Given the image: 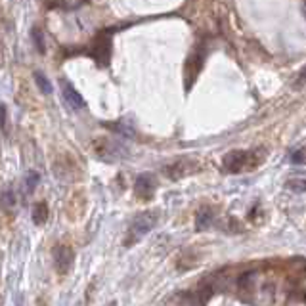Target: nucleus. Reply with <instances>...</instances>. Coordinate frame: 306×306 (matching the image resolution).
I'll use <instances>...</instances> for the list:
<instances>
[{"mask_svg": "<svg viewBox=\"0 0 306 306\" xmlns=\"http://www.w3.org/2000/svg\"><path fill=\"white\" fill-rule=\"evenodd\" d=\"M92 56H94L102 65L107 63V58H109V40H107L105 35H100L96 38V46L92 48Z\"/></svg>", "mask_w": 306, "mask_h": 306, "instance_id": "423d86ee", "label": "nucleus"}, {"mask_svg": "<svg viewBox=\"0 0 306 306\" xmlns=\"http://www.w3.org/2000/svg\"><path fill=\"white\" fill-rule=\"evenodd\" d=\"M157 224V214L155 212H142L130 222V226L126 230V237H124V245L132 247L136 241H140L144 236H148L149 232Z\"/></svg>", "mask_w": 306, "mask_h": 306, "instance_id": "f257e3e1", "label": "nucleus"}, {"mask_svg": "<svg viewBox=\"0 0 306 306\" xmlns=\"http://www.w3.org/2000/svg\"><path fill=\"white\" fill-rule=\"evenodd\" d=\"M31 40L35 42V46H36V50L40 54H44L46 52V42H44V35H42V31L38 29V27H33L31 29Z\"/></svg>", "mask_w": 306, "mask_h": 306, "instance_id": "9d476101", "label": "nucleus"}, {"mask_svg": "<svg viewBox=\"0 0 306 306\" xmlns=\"http://www.w3.org/2000/svg\"><path fill=\"white\" fill-rule=\"evenodd\" d=\"M33 79H35L36 86H38V90H40L42 94H52V92H54L52 82L48 80V77H46L44 73H40V71H35V73H33Z\"/></svg>", "mask_w": 306, "mask_h": 306, "instance_id": "6e6552de", "label": "nucleus"}, {"mask_svg": "<svg viewBox=\"0 0 306 306\" xmlns=\"http://www.w3.org/2000/svg\"><path fill=\"white\" fill-rule=\"evenodd\" d=\"M54 260H56L58 272L65 274L71 268V264H73V251L69 247H65V245H58L54 249Z\"/></svg>", "mask_w": 306, "mask_h": 306, "instance_id": "7ed1b4c3", "label": "nucleus"}, {"mask_svg": "<svg viewBox=\"0 0 306 306\" xmlns=\"http://www.w3.org/2000/svg\"><path fill=\"white\" fill-rule=\"evenodd\" d=\"M287 188L291 192L306 193V178H291L287 182Z\"/></svg>", "mask_w": 306, "mask_h": 306, "instance_id": "f8f14e48", "label": "nucleus"}, {"mask_svg": "<svg viewBox=\"0 0 306 306\" xmlns=\"http://www.w3.org/2000/svg\"><path fill=\"white\" fill-rule=\"evenodd\" d=\"M48 218V207H46V203L40 201L36 203L35 207H33V220H35V224H44Z\"/></svg>", "mask_w": 306, "mask_h": 306, "instance_id": "1a4fd4ad", "label": "nucleus"}, {"mask_svg": "<svg viewBox=\"0 0 306 306\" xmlns=\"http://www.w3.org/2000/svg\"><path fill=\"white\" fill-rule=\"evenodd\" d=\"M63 100H65L67 105H69L71 109H75V111H79V109L84 107L82 96L77 92V88L73 86L71 82H67V80H63Z\"/></svg>", "mask_w": 306, "mask_h": 306, "instance_id": "20e7f679", "label": "nucleus"}, {"mask_svg": "<svg viewBox=\"0 0 306 306\" xmlns=\"http://www.w3.org/2000/svg\"><path fill=\"white\" fill-rule=\"evenodd\" d=\"M304 12H306V6H304Z\"/></svg>", "mask_w": 306, "mask_h": 306, "instance_id": "f3484780", "label": "nucleus"}, {"mask_svg": "<svg viewBox=\"0 0 306 306\" xmlns=\"http://www.w3.org/2000/svg\"><path fill=\"white\" fill-rule=\"evenodd\" d=\"M291 163L293 165H306V149H298L291 155Z\"/></svg>", "mask_w": 306, "mask_h": 306, "instance_id": "4468645a", "label": "nucleus"}, {"mask_svg": "<svg viewBox=\"0 0 306 306\" xmlns=\"http://www.w3.org/2000/svg\"><path fill=\"white\" fill-rule=\"evenodd\" d=\"M4 197H6V205H14V203H16V195H14V193H12V190H6V192H4Z\"/></svg>", "mask_w": 306, "mask_h": 306, "instance_id": "2eb2a0df", "label": "nucleus"}, {"mask_svg": "<svg viewBox=\"0 0 306 306\" xmlns=\"http://www.w3.org/2000/svg\"><path fill=\"white\" fill-rule=\"evenodd\" d=\"M113 128H115L117 132H119L121 136H124V138H132V136H134V130H132L130 126H128V122L119 121V124H115Z\"/></svg>", "mask_w": 306, "mask_h": 306, "instance_id": "ddd939ff", "label": "nucleus"}, {"mask_svg": "<svg viewBox=\"0 0 306 306\" xmlns=\"http://www.w3.org/2000/svg\"><path fill=\"white\" fill-rule=\"evenodd\" d=\"M253 157V153L249 151H232L224 157V168L230 172H239L245 166H254L249 159Z\"/></svg>", "mask_w": 306, "mask_h": 306, "instance_id": "f03ea898", "label": "nucleus"}, {"mask_svg": "<svg viewBox=\"0 0 306 306\" xmlns=\"http://www.w3.org/2000/svg\"><path fill=\"white\" fill-rule=\"evenodd\" d=\"M38 180H40L38 172H36V170H29V172L25 174V180H23V182H25V192L27 193L33 192V190L36 188V184H38Z\"/></svg>", "mask_w": 306, "mask_h": 306, "instance_id": "9b49d317", "label": "nucleus"}, {"mask_svg": "<svg viewBox=\"0 0 306 306\" xmlns=\"http://www.w3.org/2000/svg\"><path fill=\"white\" fill-rule=\"evenodd\" d=\"M214 218V212L209 209V207H203L199 212H197V218H195V228L197 230H205V228L209 226L210 222Z\"/></svg>", "mask_w": 306, "mask_h": 306, "instance_id": "0eeeda50", "label": "nucleus"}, {"mask_svg": "<svg viewBox=\"0 0 306 306\" xmlns=\"http://www.w3.org/2000/svg\"><path fill=\"white\" fill-rule=\"evenodd\" d=\"M136 192L138 195H142L144 199H149L153 192H155V178L153 174H149V172H144L136 178Z\"/></svg>", "mask_w": 306, "mask_h": 306, "instance_id": "39448f33", "label": "nucleus"}, {"mask_svg": "<svg viewBox=\"0 0 306 306\" xmlns=\"http://www.w3.org/2000/svg\"><path fill=\"white\" fill-rule=\"evenodd\" d=\"M109 306H117V302H111V304H109Z\"/></svg>", "mask_w": 306, "mask_h": 306, "instance_id": "dca6fc26", "label": "nucleus"}]
</instances>
